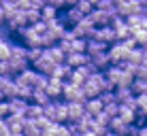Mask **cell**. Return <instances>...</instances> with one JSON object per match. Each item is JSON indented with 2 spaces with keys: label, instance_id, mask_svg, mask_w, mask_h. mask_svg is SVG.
<instances>
[{
  "label": "cell",
  "instance_id": "obj_1",
  "mask_svg": "<svg viewBox=\"0 0 147 136\" xmlns=\"http://www.w3.org/2000/svg\"><path fill=\"white\" fill-rule=\"evenodd\" d=\"M13 34H17L19 43H24L26 47H40V34L34 30V26H24Z\"/></svg>",
  "mask_w": 147,
  "mask_h": 136
},
{
  "label": "cell",
  "instance_id": "obj_2",
  "mask_svg": "<svg viewBox=\"0 0 147 136\" xmlns=\"http://www.w3.org/2000/svg\"><path fill=\"white\" fill-rule=\"evenodd\" d=\"M62 98L66 100V102H85V94H83V87L73 81H64V92H62Z\"/></svg>",
  "mask_w": 147,
  "mask_h": 136
},
{
  "label": "cell",
  "instance_id": "obj_3",
  "mask_svg": "<svg viewBox=\"0 0 147 136\" xmlns=\"http://www.w3.org/2000/svg\"><path fill=\"white\" fill-rule=\"evenodd\" d=\"M109 60H111V64H121V62H126L128 60V53H130V49L126 47L121 41H115L113 45H109Z\"/></svg>",
  "mask_w": 147,
  "mask_h": 136
},
{
  "label": "cell",
  "instance_id": "obj_4",
  "mask_svg": "<svg viewBox=\"0 0 147 136\" xmlns=\"http://www.w3.org/2000/svg\"><path fill=\"white\" fill-rule=\"evenodd\" d=\"M58 17H60V21H64L68 28H73L77 21H81V19L85 17V15L81 13L79 9L75 7V4H70V7H64V13H60Z\"/></svg>",
  "mask_w": 147,
  "mask_h": 136
},
{
  "label": "cell",
  "instance_id": "obj_5",
  "mask_svg": "<svg viewBox=\"0 0 147 136\" xmlns=\"http://www.w3.org/2000/svg\"><path fill=\"white\" fill-rule=\"evenodd\" d=\"M53 66H55V62L51 60V55H49L47 47L43 49V55H40L38 60H34V62H32V68H36L38 72H43V74H49V77H51V70H53Z\"/></svg>",
  "mask_w": 147,
  "mask_h": 136
},
{
  "label": "cell",
  "instance_id": "obj_6",
  "mask_svg": "<svg viewBox=\"0 0 147 136\" xmlns=\"http://www.w3.org/2000/svg\"><path fill=\"white\" fill-rule=\"evenodd\" d=\"M134 13H143V2L141 0H124L117 4V15L121 17H130Z\"/></svg>",
  "mask_w": 147,
  "mask_h": 136
},
{
  "label": "cell",
  "instance_id": "obj_7",
  "mask_svg": "<svg viewBox=\"0 0 147 136\" xmlns=\"http://www.w3.org/2000/svg\"><path fill=\"white\" fill-rule=\"evenodd\" d=\"M7 26H9V30H11V32H17L19 28L28 26V17H26V11H22V9L13 11V13L7 17Z\"/></svg>",
  "mask_w": 147,
  "mask_h": 136
},
{
  "label": "cell",
  "instance_id": "obj_8",
  "mask_svg": "<svg viewBox=\"0 0 147 136\" xmlns=\"http://www.w3.org/2000/svg\"><path fill=\"white\" fill-rule=\"evenodd\" d=\"M73 30H75V34H77V36L92 38V36H94V30H96V26L92 23V19H90L88 15H85V17L81 19V21H77V23L73 26Z\"/></svg>",
  "mask_w": 147,
  "mask_h": 136
},
{
  "label": "cell",
  "instance_id": "obj_9",
  "mask_svg": "<svg viewBox=\"0 0 147 136\" xmlns=\"http://www.w3.org/2000/svg\"><path fill=\"white\" fill-rule=\"evenodd\" d=\"M113 15H117V13H111V11H105V9H98V7H94V11L90 13L88 17L92 19V23H94L96 28H98V26H107V23H111Z\"/></svg>",
  "mask_w": 147,
  "mask_h": 136
},
{
  "label": "cell",
  "instance_id": "obj_10",
  "mask_svg": "<svg viewBox=\"0 0 147 136\" xmlns=\"http://www.w3.org/2000/svg\"><path fill=\"white\" fill-rule=\"evenodd\" d=\"M94 38H98V41L107 43V45H113L115 41H117V34H115V30L111 23H107V26H98L94 30Z\"/></svg>",
  "mask_w": 147,
  "mask_h": 136
},
{
  "label": "cell",
  "instance_id": "obj_11",
  "mask_svg": "<svg viewBox=\"0 0 147 136\" xmlns=\"http://www.w3.org/2000/svg\"><path fill=\"white\" fill-rule=\"evenodd\" d=\"M30 100L22 98V96H15V98H9V107H11V113L15 115H26Z\"/></svg>",
  "mask_w": 147,
  "mask_h": 136
},
{
  "label": "cell",
  "instance_id": "obj_12",
  "mask_svg": "<svg viewBox=\"0 0 147 136\" xmlns=\"http://www.w3.org/2000/svg\"><path fill=\"white\" fill-rule=\"evenodd\" d=\"M53 102H55V121L58 123H66L68 121V102L64 98L62 100L55 98Z\"/></svg>",
  "mask_w": 147,
  "mask_h": 136
},
{
  "label": "cell",
  "instance_id": "obj_13",
  "mask_svg": "<svg viewBox=\"0 0 147 136\" xmlns=\"http://www.w3.org/2000/svg\"><path fill=\"white\" fill-rule=\"evenodd\" d=\"M62 92H64V79H58V77H49V85H47V94L51 98H62Z\"/></svg>",
  "mask_w": 147,
  "mask_h": 136
},
{
  "label": "cell",
  "instance_id": "obj_14",
  "mask_svg": "<svg viewBox=\"0 0 147 136\" xmlns=\"http://www.w3.org/2000/svg\"><path fill=\"white\" fill-rule=\"evenodd\" d=\"M90 62L94 64L96 70H105L111 66V60H109V51H98L94 55H90Z\"/></svg>",
  "mask_w": 147,
  "mask_h": 136
},
{
  "label": "cell",
  "instance_id": "obj_15",
  "mask_svg": "<svg viewBox=\"0 0 147 136\" xmlns=\"http://www.w3.org/2000/svg\"><path fill=\"white\" fill-rule=\"evenodd\" d=\"M4 121H7V125H9V130H11V132H24L26 115H15V113H11L9 117H4Z\"/></svg>",
  "mask_w": 147,
  "mask_h": 136
},
{
  "label": "cell",
  "instance_id": "obj_16",
  "mask_svg": "<svg viewBox=\"0 0 147 136\" xmlns=\"http://www.w3.org/2000/svg\"><path fill=\"white\" fill-rule=\"evenodd\" d=\"M88 62H90V55L88 53H81V51H70V53H66V64H68V66H73V68L83 66V64H88Z\"/></svg>",
  "mask_w": 147,
  "mask_h": 136
},
{
  "label": "cell",
  "instance_id": "obj_17",
  "mask_svg": "<svg viewBox=\"0 0 147 136\" xmlns=\"http://www.w3.org/2000/svg\"><path fill=\"white\" fill-rule=\"evenodd\" d=\"M128 128H130V123H126L124 119L119 117V115H115V117H111V121H109V130H113V132H117L119 136H126V134H128Z\"/></svg>",
  "mask_w": 147,
  "mask_h": 136
},
{
  "label": "cell",
  "instance_id": "obj_18",
  "mask_svg": "<svg viewBox=\"0 0 147 136\" xmlns=\"http://www.w3.org/2000/svg\"><path fill=\"white\" fill-rule=\"evenodd\" d=\"M126 23L130 26V30L147 28V15L145 13H134V15H130V17H126Z\"/></svg>",
  "mask_w": 147,
  "mask_h": 136
},
{
  "label": "cell",
  "instance_id": "obj_19",
  "mask_svg": "<svg viewBox=\"0 0 147 136\" xmlns=\"http://www.w3.org/2000/svg\"><path fill=\"white\" fill-rule=\"evenodd\" d=\"M102 109H105V102L100 100V96H94V98H88V100H85V111H88L90 115H94V117H96Z\"/></svg>",
  "mask_w": 147,
  "mask_h": 136
},
{
  "label": "cell",
  "instance_id": "obj_20",
  "mask_svg": "<svg viewBox=\"0 0 147 136\" xmlns=\"http://www.w3.org/2000/svg\"><path fill=\"white\" fill-rule=\"evenodd\" d=\"M85 113V102H68V121H77Z\"/></svg>",
  "mask_w": 147,
  "mask_h": 136
},
{
  "label": "cell",
  "instance_id": "obj_21",
  "mask_svg": "<svg viewBox=\"0 0 147 136\" xmlns=\"http://www.w3.org/2000/svg\"><path fill=\"white\" fill-rule=\"evenodd\" d=\"M70 72H73V66H68L66 62H62V64H55V66H53L51 77H58V79H64V81H68Z\"/></svg>",
  "mask_w": 147,
  "mask_h": 136
},
{
  "label": "cell",
  "instance_id": "obj_22",
  "mask_svg": "<svg viewBox=\"0 0 147 136\" xmlns=\"http://www.w3.org/2000/svg\"><path fill=\"white\" fill-rule=\"evenodd\" d=\"M9 66H11V72H13V77L17 72H22L24 68H28L30 66V62L26 58H15V55H11V58H9Z\"/></svg>",
  "mask_w": 147,
  "mask_h": 136
},
{
  "label": "cell",
  "instance_id": "obj_23",
  "mask_svg": "<svg viewBox=\"0 0 147 136\" xmlns=\"http://www.w3.org/2000/svg\"><path fill=\"white\" fill-rule=\"evenodd\" d=\"M47 51H49V55H51V60H53L55 64L66 62V51L60 47V43H55V45H51V47H47Z\"/></svg>",
  "mask_w": 147,
  "mask_h": 136
},
{
  "label": "cell",
  "instance_id": "obj_24",
  "mask_svg": "<svg viewBox=\"0 0 147 136\" xmlns=\"http://www.w3.org/2000/svg\"><path fill=\"white\" fill-rule=\"evenodd\" d=\"M132 96H134V92H132L130 85H117V87H115V98H117V102H128Z\"/></svg>",
  "mask_w": 147,
  "mask_h": 136
},
{
  "label": "cell",
  "instance_id": "obj_25",
  "mask_svg": "<svg viewBox=\"0 0 147 136\" xmlns=\"http://www.w3.org/2000/svg\"><path fill=\"white\" fill-rule=\"evenodd\" d=\"M32 102H36V104H40V107H45V104H49L51 102V96L47 94V89H32Z\"/></svg>",
  "mask_w": 147,
  "mask_h": 136
},
{
  "label": "cell",
  "instance_id": "obj_26",
  "mask_svg": "<svg viewBox=\"0 0 147 136\" xmlns=\"http://www.w3.org/2000/svg\"><path fill=\"white\" fill-rule=\"evenodd\" d=\"M119 117L124 119L126 123H134V119H136V109L132 107H128V104H119Z\"/></svg>",
  "mask_w": 147,
  "mask_h": 136
},
{
  "label": "cell",
  "instance_id": "obj_27",
  "mask_svg": "<svg viewBox=\"0 0 147 136\" xmlns=\"http://www.w3.org/2000/svg\"><path fill=\"white\" fill-rule=\"evenodd\" d=\"M109 49V45L107 43H102V41H98V38H88V55H94V53H98V51H107Z\"/></svg>",
  "mask_w": 147,
  "mask_h": 136
},
{
  "label": "cell",
  "instance_id": "obj_28",
  "mask_svg": "<svg viewBox=\"0 0 147 136\" xmlns=\"http://www.w3.org/2000/svg\"><path fill=\"white\" fill-rule=\"evenodd\" d=\"M60 15V9L53 7V4H43V9H40V19H45V21H51V19H55Z\"/></svg>",
  "mask_w": 147,
  "mask_h": 136
},
{
  "label": "cell",
  "instance_id": "obj_29",
  "mask_svg": "<svg viewBox=\"0 0 147 136\" xmlns=\"http://www.w3.org/2000/svg\"><path fill=\"white\" fill-rule=\"evenodd\" d=\"M43 130L38 128V123L34 119H28L26 117V123H24V136H40Z\"/></svg>",
  "mask_w": 147,
  "mask_h": 136
},
{
  "label": "cell",
  "instance_id": "obj_30",
  "mask_svg": "<svg viewBox=\"0 0 147 136\" xmlns=\"http://www.w3.org/2000/svg\"><path fill=\"white\" fill-rule=\"evenodd\" d=\"M45 0H17V7L22 9V11H28V9H43Z\"/></svg>",
  "mask_w": 147,
  "mask_h": 136
},
{
  "label": "cell",
  "instance_id": "obj_31",
  "mask_svg": "<svg viewBox=\"0 0 147 136\" xmlns=\"http://www.w3.org/2000/svg\"><path fill=\"white\" fill-rule=\"evenodd\" d=\"M55 43H58V36H55L49 28L40 34V47H51V45H55Z\"/></svg>",
  "mask_w": 147,
  "mask_h": 136
},
{
  "label": "cell",
  "instance_id": "obj_32",
  "mask_svg": "<svg viewBox=\"0 0 147 136\" xmlns=\"http://www.w3.org/2000/svg\"><path fill=\"white\" fill-rule=\"evenodd\" d=\"M132 92L134 96H139V94H147V79H141V77H134V81H132Z\"/></svg>",
  "mask_w": 147,
  "mask_h": 136
},
{
  "label": "cell",
  "instance_id": "obj_33",
  "mask_svg": "<svg viewBox=\"0 0 147 136\" xmlns=\"http://www.w3.org/2000/svg\"><path fill=\"white\" fill-rule=\"evenodd\" d=\"M40 115H43V107L30 100V104H28V111H26V117H28V119H38Z\"/></svg>",
  "mask_w": 147,
  "mask_h": 136
},
{
  "label": "cell",
  "instance_id": "obj_34",
  "mask_svg": "<svg viewBox=\"0 0 147 136\" xmlns=\"http://www.w3.org/2000/svg\"><path fill=\"white\" fill-rule=\"evenodd\" d=\"M11 38H7V41H0V60H9L11 58Z\"/></svg>",
  "mask_w": 147,
  "mask_h": 136
},
{
  "label": "cell",
  "instance_id": "obj_35",
  "mask_svg": "<svg viewBox=\"0 0 147 136\" xmlns=\"http://www.w3.org/2000/svg\"><path fill=\"white\" fill-rule=\"evenodd\" d=\"M73 51H81V53H88V38L77 36L73 41Z\"/></svg>",
  "mask_w": 147,
  "mask_h": 136
},
{
  "label": "cell",
  "instance_id": "obj_36",
  "mask_svg": "<svg viewBox=\"0 0 147 136\" xmlns=\"http://www.w3.org/2000/svg\"><path fill=\"white\" fill-rule=\"evenodd\" d=\"M132 36H134V41H136V45H143L147 43V28H139V30H132Z\"/></svg>",
  "mask_w": 147,
  "mask_h": 136
},
{
  "label": "cell",
  "instance_id": "obj_37",
  "mask_svg": "<svg viewBox=\"0 0 147 136\" xmlns=\"http://www.w3.org/2000/svg\"><path fill=\"white\" fill-rule=\"evenodd\" d=\"M32 85H24V83H17V96H22V98H26L30 100L32 98Z\"/></svg>",
  "mask_w": 147,
  "mask_h": 136
},
{
  "label": "cell",
  "instance_id": "obj_38",
  "mask_svg": "<svg viewBox=\"0 0 147 136\" xmlns=\"http://www.w3.org/2000/svg\"><path fill=\"white\" fill-rule=\"evenodd\" d=\"M75 7H77L83 15H90V13L94 11V4L90 2V0H77V4H75Z\"/></svg>",
  "mask_w": 147,
  "mask_h": 136
},
{
  "label": "cell",
  "instance_id": "obj_39",
  "mask_svg": "<svg viewBox=\"0 0 147 136\" xmlns=\"http://www.w3.org/2000/svg\"><path fill=\"white\" fill-rule=\"evenodd\" d=\"M47 85H49V74L38 72L36 81H34V89H47Z\"/></svg>",
  "mask_w": 147,
  "mask_h": 136
},
{
  "label": "cell",
  "instance_id": "obj_40",
  "mask_svg": "<svg viewBox=\"0 0 147 136\" xmlns=\"http://www.w3.org/2000/svg\"><path fill=\"white\" fill-rule=\"evenodd\" d=\"M43 49H45V47H28V55H26L28 62L32 64L34 60H38L40 55H43Z\"/></svg>",
  "mask_w": 147,
  "mask_h": 136
},
{
  "label": "cell",
  "instance_id": "obj_41",
  "mask_svg": "<svg viewBox=\"0 0 147 136\" xmlns=\"http://www.w3.org/2000/svg\"><path fill=\"white\" fill-rule=\"evenodd\" d=\"M105 113L109 115V117H115V115L119 113V102L115 100V102H107L105 104Z\"/></svg>",
  "mask_w": 147,
  "mask_h": 136
},
{
  "label": "cell",
  "instance_id": "obj_42",
  "mask_svg": "<svg viewBox=\"0 0 147 136\" xmlns=\"http://www.w3.org/2000/svg\"><path fill=\"white\" fill-rule=\"evenodd\" d=\"M43 115H45V117H49L51 121H55V102H53V100L43 107Z\"/></svg>",
  "mask_w": 147,
  "mask_h": 136
},
{
  "label": "cell",
  "instance_id": "obj_43",
  "mask_svg": "<svg viewBox=\"0 0 147 136\" xmlns=\"http://www.w3.org/2000/svg\"><path fill=\"white\" fill-rule=\"evenodd\" d=\"M15 96H17V83H15V79H13V81L4 87V98L9 100V98H15Z\"/></svg>",
  "mask_w": 147,
  "mask_h": 136
},
{
  "label": "cell",
  "instance_id": "obj_44",
  "mask_svg": "<svg viewBox=\"0 0 147 136\" xmlns=\"http://www.w3.org/2000/svg\"><path fill=\"white\" fill-rule=\"evenodd\" d=\"M26 17H28V26H30V23H36L40 19V11H38V9H28Z\"/></svg>",
  "mask_w": 147,
  "mask_h": 136
},
{
  "label": "cell",
  "instance_id": "obj_45",
  "mask_svg": "<svg viewBox=\"0 0 147 136\" xmlns=\"http://www.w3.org/2000/svg\"><path fill=\"white\" fill-rule=\"evenodd\" d=\"M134 77H141V79H147V58L143 60L141 64H136V72Z\"/></svg>",
  "mask_w": 147,
  "mask_h": 136
},
{
  "label": "cell",
  "instance_id": "obj_46",
  "mask_svg": "<svg viewBox=\"0 0 147 136\" xmlns=\"http://www.w3.org/2000/svg\"><path fill=\"white\" fill-rule=\"evenodd\" d=\"M9 115H11V107H9V100H2V102H0V117H9Z\"/></svg>",
  "mask_w": 147,
  "mask_h": 136
},
{
  "label": "cell",
  "instance_id": "obj_47",
  "mask_svg": "<svg viewBox=\"0 0 147 136\" xmlns=\"http://www.w3.org/2000/svg\"><path fill=\"white\" fill-rule=\"evenodd\" d=\"M11 30H9L7 23H0V41H7V38H11Z\"/></svg>",
  "mask_w": 147,
  "mask_h": 136
},
{
  "label": "cell",
  "instance_id": "obj_48",
  "mask_svg": "<svg viewBox=\"0 0 147 136\" xmlns=\"http://www.w3.org/2000/svg\"><path fill=\"white\" fill-rule=\"evenodd\" d=\"M11 81H13V77H9V74H0V89L4 92V87H7Z\"/></svg>",
  "mask_w": 147,
  "mask_h": 136
},
{
  "label": "cell",
  "instance_id": "obj_49",
  "mask_svg": "<svg viewBox=\"0 0 147 136\" xmlns=\"http://www.w3.org/2000/svg\"><path fill=\"white\" fill-rule=\"evenodd\" d=\"M9 134H11V130H9L7 121H4V119L0 117V136H9Z\"/></svg>",
  "mask_w": 147,
  "mask_h": 136
},
{
  "label": "cell",
  "instance_id": "obj_50",
  "mask_svg": "<svg viewBox=\"0 0 147 136\" xmlns=\"http://www.w3.org/2000/svg\"><path fill=\"white\" fill-rule=\"evenodd\" d=\"M7 17H9V13L4 11V7L0 4V23H7Z\"/></svg>",
  "mask_w": 147,
  "mask_h": 136
},
{
  "label": "cell",
  "instance_id": "obj_51",
  "mask_svg": "<svg viewBox=\"0 0 147 136\" xmlns=\"http://www.w3.org/2000/svg\"><path fill=\"white\" fill-rule=\"evenodd\" d=\"M79 136H98V134H96L94 130H83V132H81Z\"/></svg>",
  "mask_w": 147,
  "mask_h": 136
},
{
  "label": "cell",
  "instance_id": "obj_52",
  "mask_svg": "<svg viewBox=\"0 0 147 136\" xmlns=\"http://www.w3.org/2000/svg\"><path fill=\"white\" fill-rule=\"evenodd\" d=\"M139 136H147V123L145 125H139Z\"/></svg>",
  "mask_w": 147,
  "mask_h": 136
},
{
  "label": "cell",
  "instance_id": "obj_53",
  "mask_svg": "<svg viewBox=\"0 0 147 136\" xmlns=\"http://www.w3.org/2000/svg\"><path fill=\"white\" fill-rule=\"evenodd\" d=\"M105 136H119V134L113 132V130H107V132H105Z\"/></svg>",
  "mask_w": 147,
  "mask_h": 136
},
{
  "label": "cell",
  "instance_id": "obj_54",
  "mask_svg": "<svg viewBox=\"0 0 147 136\" xmlns=\"http://www.w3.org/2000/svg\"><path fill=\"white\" fill-rule=\"evenodd\" d=\"M9 136H24V132H11Z\"/></svg>",
  "mask_w": 147,
  "mask_h": 136
},
{
  "label": "cell",
  "instance_id": "obj_55",
  "mask_svg": "<svg viewBox=\"0 0 147 136\" xmlns=\"http://www.w3.org/2000/svg\"><path fill=\"white\" fill-rule=\"evenodd\" d=\"M2 100H7V98H4V92L0 89V102H2Z\"/></svg>",
  "mask_w": 147,
  "mask_h": 136
},
{
  "label": "cell",
  "instance_id": "obj_56",
  "mask_svg": "<svg viewBox=\"0 0 147 136\" xmlns=\"http://www.w3.org/2000/svg\"><path fill=\"white\" fill-rule=\"evenodd\" d=\"M90 2H92L94 7H98V2H100V0H90Z\"/></svg>",
  "mask_w": 147,
  "mask_h": 136
},
{
  "label": "cell",
  "instance_id": "obj_57",
  "mask_svg": "<svg viewBox=\"0 0 147 136\" xmlns=\"http://www.w3.org/2000/svg\"><path fill=\"white\" fill-rule=\"evenodd\" d=\"M143 47H145V51H147V43H145V45H143Z\"/></svg>",
  "mask_w": 147,
  "mask_h": 136
},
{
  "label": "cell",
  "instance_id": "obj_58",
  "mask_svg": "<svg viewBox=\"0 0 147 136\" xmlns=\"http://www.w3.org/2000/svg\"><path fill=\"white\" fill-rule=\"evenodd\" d=\"M2 2H4V0H0V4H2Z\"/></svg>",
  "mask_w": 147,
  "mask_h": 136
},
{
  "label": "cell",
  "instance_id": "obj_59",
  "mask_svg": "<svg viewBox=\"0 0 147 136\" xmlns=\"http://www.w3.org/2000/svg\"><path fill=\"white\" fill-rule=\"evenodd\" d=\"M15 2H17V0H15Z\"/></svg>",
  "mask_w": 147,
  "mask_h": 136
}]
</instances>
